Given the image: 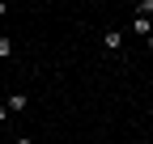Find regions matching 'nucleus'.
Instances as JSON below:
<instances>
[{"instance_id":"0eeeda50","label":"nucleus","mask_w":153,"mask_h":144,"mask_svg":"<svg viewBox=\"0 0 153 144\" xmlns=\"http://www.w3.org/2000/svg\"><path fill=\"white\" fill-rule=\"evenodd\" d=\"M13 144H34V140H30V136H17V140H13Z\"/></svg>"},{"instance_id":"6e6552de","label":"nucleus","mask_w":153,"mask_h":144,"mask_svg":"<svg viewBox=\"0 0 153 144\" xmlns=\"http://www.w3.org/2000/svg\"><path fill=\"white\" fill-rule=\"evenodd\" d=\"M4 13H9V9H4V0H0V17H4Z\"/></svg>"},{"instance_id":"423d86ee","label":"nucleus","mask_w":153,"mask_h":144,"mask_svg":"<svg viewBox=\"0 0 153 144\" xmlns=\"http://www.w3.org/2000/svg\"><path fill=\"white\" fill-rule=\"evenodd\" d=\"M4 119H13V115H9V106H0V123H4Z\"/></svg>"},{"instance_id":"7ed1b4c3","label":"nucleus","mask_w":153,"mask_h":144,"mask_svg":"<svg viewBox=\"0 0 153 144\" xmlns=\"http://www.w3.org/2000/svg\"><path fill=\"white\" fill-rule=\"evenodd\" d=\"M132 30H136V34H140L145 43L153 38V21H149V17H136V21H132Z\"/></svg>"},{"instance_id":"39448f33","label":"nucleus","mask_w":153,"mask_h":144,"mask_svg":"<svg viewBox=\"0 0 153 144\" xmlns=\"http://www.w3.org/2000/svg\"><path fill=\"white\" fill-rule=\"evenodd\" d=\"M13 55V38H0V60H9Z\"/></svg>"},{"instance_id":"f257e3e1","label":"nucleus","mask_w":153,"mask_h":144,"mask_svg":"<svg viewBox=\"0 0 153 144\" xmlns=\"http://www.w3.org/2000/svg\"><path fill=\"white\" fill-rule=\"evenodd\" d=\"M102 47H106V51H119V47H123V30H106V34H102Z\"/></svg>"},{"instance_id":"20e7f679","label":"nucleus","mask_w":153,"mask_h":144,"mask_svg":"<svg viewBox=\"0 0 153 144\" xmlns=\"http://www.w3.org/2000/svg\"><path fill=\"white\" fill-rule=\"evenodd\" d=\"M136 17H149V21H153V0H140V4H136Z\"/></svg>"},{"instance_id":"f03ea898","label":"nucleus","mask_w":153,"mask_h":144,"mask_svg":"<svg viewBox=\"0 0 153 144\" xmlns=\"http://www.w3.org/2000/svg\"><path fill=\"white\" fill-rule=\"evenodd\" d=\"M4 106H9V115H22V110H26V93H22V89H17V93H9Z\"/></svg>"}]
</instances>
